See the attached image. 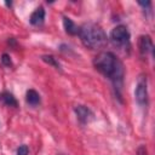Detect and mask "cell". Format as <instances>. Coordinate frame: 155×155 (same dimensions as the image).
<instances>
[{"instance_id": "5bb4252c", "label": "cell", "mask_w": 155, "mask_h": 155, "mask_svg": "<svg viewBox=\"0 0 155 155\" xmlns=\"http://www.w3.org/2000/svg\"><path fill=\"white\" fill-rule=\"evenodd\" d=\"M137 155H147V148L145 147H139L137 150Z\"/></svg>"}, {"instance_id": "7a4b0ae2", "label": "cell", "mask_w": 155, "mask_h": 155, "mask_svg": "<svg viewBox=\"0 0 155 155\" xmlns=\"http://www.w3.org/2000/svg\"><path fill=\"white\" fill-rule=\"evenodd\" d=\"M79 36L84 46L91 50H97L103 47L107 41V34L103 28L96 23H85L79 28Z\"/></svg>"}, {"instance_id": "ba28073f", "label": "cell", "mask_w": 155, "mask_h": 155, "mask_svg": "<svg viewBox=\"0 0 155 155\" xmlns=\"http://www.w3.org/2000/svg\"><path fill=\"white\" fill-rule=\"evenodd\" d=\"M25 101L30 107H38L40 104V94L35 90L30 88L25 93Z\"/></svg>"}, {"instance_id": "8fae6325", "label": "cell", "mask_w": 155, "mask_h": 155, "mask_svg": "<svg viewBox=\"0 0 155 155\" xmlns=\"http://www.w3.org/2000/svg\"><path fill=\"white\" fill-rule=\"evenodd\" d=\"M41 59H42L44 62H46L47 64L52 65L53 68H56V69H61V64H59V62H58L57 58H54L52 54H44V56L41 57Z\"/></svg>"}, {"instance_id": "6da1fadb", "label": "cell", "mask_w": 155, "mask_h": 155, "mask_svg": "<svg viewBox=\"0 0 155 155\" xmlns=\"http://www.w3.org/2000/svg\"><path fill=\"white\" fill-rule=\"evenodd\" d=\"M93 65L101 74H103L113 82L116 90H121L125 70L121 61L113 52L104 51L98 53L93 58Z\"/></svg>"}, {"instance_id": "277c9868", "label": "cell", "mask_w": 155, "mask_h": 155, "mask_svg": "<svg viewBox=\"0 0 155 155\" xmlns=\"http://www.w3.org/2000/svg\"><path fill=\"white\" fill-rule=\"evenodd\" d=\"M134 97L137 103L140 107H147L149 102V94H148V82H147V76L140 75L137 80L136 90H134Z\"/></svg>"}, {"instance_id": "4fadbf2b", "label": "cell", "mask_w": 155, "mask_h": 155, "mask_svg": "<svg viewBox=\"0 0 155 155\" xmlns=\"http://www.w3.org/2000/svg\"><path fill=\"white\" fill-rule=\"evenodd\" d=\"M28 147L27 145H21L18 149H17V155H28Z\"/></svg>"}, {"instance_id": "30bf717a", "label": "cell", "mask_w": 155, "mask_h": 155, "mask_svg": "<svg viewBox=\"0 0 155 155\" xmlns=\"http://www.w3.org/2000/svg\"><path fill=\"white\" fill-rule=\"evenodd\" d=\"M0 99H1V101L4 102V104L7 105V107H13V108H16V107L18 105V102H17L16 97H15L12 93L7 92V91H5V92H2V93L0 94Z\"/></svg>"}, {"instance_id": "9c48e42d", "label": "cell", "mask_w": 155, "mask_h": 155, "mask_svg": "<svg viewBox=\"0 0 155 155\" xmlns=\"http://www.w3.org/2000/svg\"><path fill=\"white\" fill-rule=\"evenodd\" d=\"M63 25H64V29L65 31L69 34V35H78L79 34V28L69 17H63Z\"/></svg>"}, {"instance_id": "8992f818", "label": "cell", "mask_w": 155, "mask_h": 155, "mask_svg": "<svg viewBox=\"0 0 155 155\" xmlns=\"http://www.w3.org/2000/svg\"><path fill=\"white\" fill-rule=\"evenodd\" d=\"M138 48H139V52L143 57H145L148 53L153 54L154 45H153L151 38L149 35H140L139 40H138Z\"/></svg>"}, {"instance_id": "52a82bcc", "label": "cell", "mask_w": 155, "mask_h": 155, "mask_svg": "<svg viewBox=\"0 0 155 155\" xmlns=\"http://www.w3.org/2000/svg\"><path fill=\"white\" fill-rule=\"evenodd\" d=\"M44 21H45V10H44V7L40 6V7L35 8V11L30 15L29 22L33 25H41L44 23Z\"/></svg>"}, {"instance_id": "3957f363", "label": "cell", "mask_w": 155, "mask_h": 155, "mask_svg": "<svg viewBox=\"0 0 155 155\" xmlns=\"http://www.w3.org/2000/svg\"><path fill=\"white\" fill-rule=\"evenodd\" d=\"M130 31L125 25H116L110 31V41L119 48H130Z\"/></svg>"}, {"instance_id": "5b68a950", "label": "cell", "mask_w": 155, "mask_h": 155, "mask_svg": "<svg viewBox=\"0 0 155 155\" xmlns=\"http://www.w3.org/2000/svg\"><path fill=\"white\" fill-rule=\"evenodd\" d=\"M74 111H75L76 117L81 125H86L93 119V113L91 111L90 108H87L85 105H76L74 108Z\"/></svg>"}, {"instance_id": "7c38bea8", "label": "cell", "mask_w": 155, "mask_h": 155, "mask_svg": "<svg viewBox=\"0 0 155 155\" xmlns=\"http://www.w3.org/2000/svg\"><path fill=\"white\" fill-rule=\"evenodd\" d=\"M1 63H2L5 67H11V65H12L11 57H10L7 53H2V56H1Z\"/></svg>"}]
</instances>
